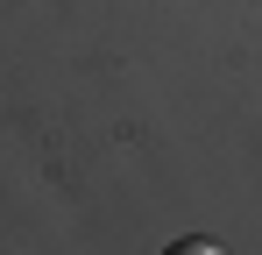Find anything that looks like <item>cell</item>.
Listing matches in <instances>:
<instances>
[{
    "label": "cell",
    "instance_id": "1",
    "mask_svg": "<svg viewBox=\"0 0 262 255\" xmlns=\"http://www.w3.org/2000/svg\"><path fill=\"white\" fill-rule=\"evenodd\" d=\"M163 255H220V248H213V241H199V234H184V241H170Z\"/></svg>",
    "mask_w": 262,
    "mask_h": 255
}]
</instances>
